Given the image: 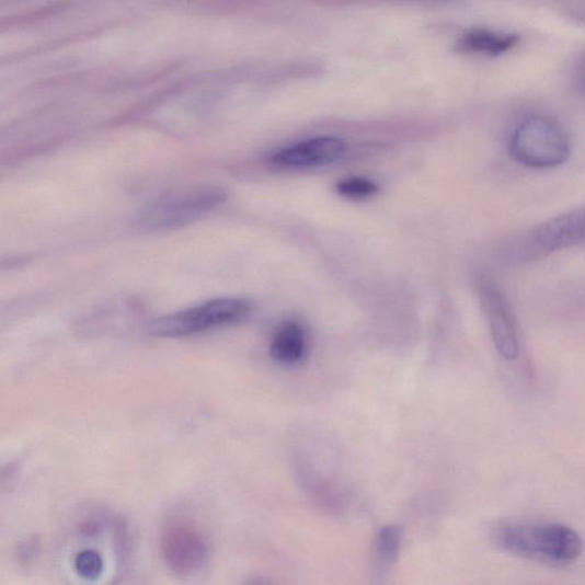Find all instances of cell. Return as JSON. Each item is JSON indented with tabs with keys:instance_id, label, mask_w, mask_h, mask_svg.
Listing matches in <instances>:
<instances>
[{
	"instance_id": "30bf717a",
	"label": "cell",
	"mask_w": 585,
	"mask_h": 585,
	"mask_svg": "<svg viewBox=\"0 0 585 585\" xmlns=\"http://www.w3.org/2000/svg\"><path fill=\"white\" fill-rule=\"evenodd\" d=\"M306 352L307 341L301 325L296 322L283 324L271 345L273 359L282 365L292 366L303 360Z\"/></svg>"
},
{
	"instance_id": "52a82bcc",
	"label": "cell",
	"mask_w": 585,
	"mask_h": 585,
	"mask_svg": "<svg viewBox=\"0 0 585 585\" xmlns=\"http://www.w3.org/2000/svg\"><path fill=\"white\" fill-rule=\"evenodd\" d=\"M347 151V145L337 137H318L283 149L271 162L277 169L303 170L336 163Z\"/></svg>"
},
{
	"instance_id": "7a4b0ae2",
	"label": "cell",
	"mask_w": 585,
	"mask_h": 585,
	"mask_svg": "<svg viewBox=\"0 0 585 585\" xmlns=\"http://www.w3.org/2000/svg\"><path fill=\"white\" fill-rule=\"evenodd\" d=\"M509 152L518 164L536 170L552 169L565 163L571 153L564 128L555 122L534 116L514 130Z\"/></svg>"
},
{
	"instance_id": "277c9868",
	"label": "cell",
	"mask_w": 585,
	"mask_h": 585,
	"mask_svg": "<svg viewBox=\"0 0 585 585\" xmlns=\"http://www.w3.org/2000/svg\"><path fill=\"white\" fill-rule=\"evenodd\" d=\"M220 188H203L158 200L148 206L139 218L146 231H164L192 223L225 203Z\"/></svg>"
},
{
	"instance_id": "4fadbf2b",
	"label": "cell",
	"mask_w": 585,
	"mask_h": 585,
	"mask_svg": "<svg viewBox=\"0 0 585 585\" xmlns=\"http://www.w3.org/2000/svg\"><path fill=\"white\" fill-rule=\"evenodd\" d=\"M76 570L79 575L87 580L97 578L103 571V561L95 551H84L76 558Z\"/></svg>"
},
{
	"instance_id": "3957f363",
	"label": "cell",
	"mask_w": 585,
	"mask_h": 585,
	"mask_svg": "<svg viewBox=\"0 0 585 585\" xmlns=\"http://www.w3.org/2000/svg\"><path fill=\"white\" fill-rule=\"evenodd\" d=\"M252 309L243 299H217L203 306L159 317L148 325L156 337H182L234 324Z\"/></svg>"
},
{
	"instance_id": "8fae6325",
	"label": "cell",
	"mask_w": 585,
	"mask_h": 585,
	"mask_svg": "<svg viewBox=\"0 0 585 585\" xmlns=\"http://www.w3.org/2000/svg\"><path fill=\"white\" fill-rule=\"evenodd\" d=\"M403 529L398 525H388L379 530L375 543L376 575L383 577L395 565L401 555Z\"/></svg>"
},
{
	"instance_id": "7c38bea8",
	"label": "cell",
	"mask_w": 585,
	"mask_h": 585,
	"mask_svg": "<svg viewBox=\"0 0 585 585\" xmlns=\"http://www.w3.org/2000/svg\"><path fill=\"white\" fill-rule=\"evenodd\" d=\"M378 191V185L365 177H349L337 184L339 194L351 199H365L376 195Z\"/></svg>"
},
{
	"instance_id": "8992f818",
	"label": "cell",
	"mask_w": 585,
	"mask_h": 585,
	"mask_svg": "<svg viewBox=\"0 0 585 585\" xmlns=\"http://www.w3.org/2000/svg\"><path fill=\"white\" fill-rule=\"evenodd\" d=\"M481 299L497 352L504 359H517L519 356L518 331L507 300L504 299L498 288L487 280L481 285Z\"/></svg>"
},
{
	"instance_id": "5b68a950",
	"label": "cell",
	"mask_w": 585,
	"mask_h": 585,
	"mask_svg": "<svg viewBox=\"0 0 585 585\" xmlns=\"http://www.w3.org/2000/svg\"><path fill=\"white\" fill-rule=\"evenodd\" d=\"M162 550L168 566L177 575L198 572L207 560V544L199 531L184 523H172L165 529Z\"/></svg>"
},
{
	"instance_id": "9c48e42d",
	"label": "cell",
	"mask_w": 585,
	"mask_h": 585,
	"mask_svg": "<svg viewBox=\"0 0 585 585\" xmlns=\"http://www.w3.org/2000/svg\"><path fill=\"white\" fill-rule=\"evenodd\" d=\"M518 42L519 37L514 34L475 28L458 39L457 48L467 55L498 57L513 49Z\"/></svg>"
},
{
	"instance_id": "ba28073f",
	"label": "cell",
	"mask_w": 585,
	"mask_h": 585,
	"mask_svg": "<svg viewBox=\"0 0 585 585\" xmlns=\"http://www.w3.org/2000/svg\"><path fill=\"white\" fill-rule=\"evenodd\" d=\"M583 210L553 218L543 223L535 234L536 243L546 252L561 251L583 242Z\"/></svg>"
},
{
	"instance_id": "6da1fadb",
	"label": "cell",
	"mask_w": 585,
	"mask_h": 585,
	"mask_svg": "<svg viewBox=\"0 0 585 585\" xmlns=\"http://www.w3.org/2000/svg\"><path fill=\"white\" fill-rule=\"evenodd\" d=\"M497 541L504 550L552 566L575 563L583 549L577 531L555 523L505 525Z\"/></svg>"
}]
</instances>
